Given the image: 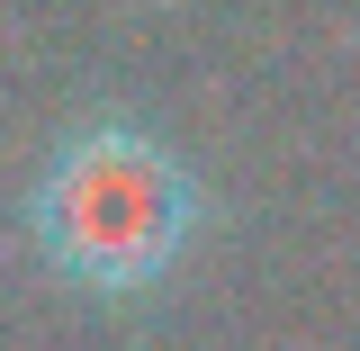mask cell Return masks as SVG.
Listing matches in <instances>:
<instances>
[{
    "mask_svg": "<svg viewBox=\"0 0 360 351\" xmlns=\"http://www.w3.org/2000/svg\"><path fill=\"white\" fill-rule=\"evenodd\" d=\"M217 225L207 172L127 108H90L45 144V162L18 189V243L27 262L108 315H144L172 298V279L198 262Z\"/></svg>",
    "mask_w": 360,
    "mask_h": 351,
    "instance_id": "cell-1",
    "label": "cell"
}]
</instances>
